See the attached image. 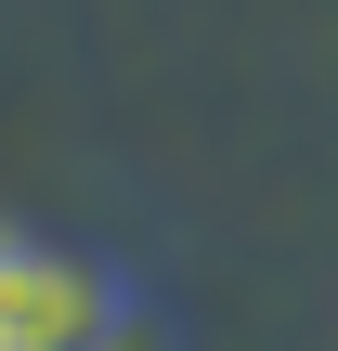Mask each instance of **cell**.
Segmentation results:
<instances>
[{
  "instance_id": "1",
  "label": "cell",
  "mask_w": 338,
  "mask_h": 351,
  "mask_svg": "<svg viewBox=\"0 0 338 351\" xmlns=\"http://www.w3.org/2000/svg\"><path fill=\"white\" fill-rule=\"evenodd\" d=\"M130 339H143V287L104 247H65L39 221L0 247V351H130Z\"/></svg>"
}]
</instances>
